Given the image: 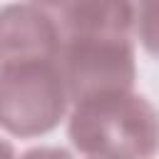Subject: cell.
I'll return each mask as SVG.
<instances>
[{
	"label": "cell",
	"instance_id": "1",
	"mask_svg": "<svg viewBox=\"0 0 159 159\" xmlns=\"http://www.w3.org/2000/svg\"><path fill=\"white\" fill-rule=\"evenodd\" d=\"M67 134L87 159H154L159 109L134 89L97 94L75 104Z\"/></svg>",
	"mask_w": 159,
	"mask_h": 159
},
{
	"label": "cell",
	"instance_id": "2",
	"mask_svg": "<svg viewBox=\"0 0 159 159\" xmlns=\"http://www.w3.org/2000/svg\"><path fill=\"white\" fill-rule=\"evenodd\" d=\"M70 104L57 60L0 65V129L12 137L52 132Z\"/></svg>",
	"mask_w": 159,
	"mask_h": 159
},
{
	"label": "cell",
	"instance_id": "3",
	"mask_svg": "<svg viewBox=\"0 0 159 159\" xmlns=\"http://www.w3.org/2000/svg\"><path fill=\"white\" fill-rule=\"evenodd\" d=\"M70 102H82L107 92L134 89L137 62L129 37L67 35L57 55Z\"/></svg>",
	"mask_w": 159,
	"mask_h": 159
},
{
	"label": "cell",
	"instance_id": "4",
	"mask_svg": "<svg viewBox=\"0 0 159 159\" xmlns=\"http://www.w3.org/2000/svg\"><path fill=\"white\" fill-rule=\"evenodd\" d=\"M60 47V22L42 5L15 2L0 10V65L57 60Z\"/></svg>",
	"mask_w": 159,
	"mask_h": 159
},
{
	"label": "cell",
	"instance_id": "5",
	"mask_svg": "<svg viewBox=\"0 0 159 159\" xmlns=\"http://www.w3.org/2000/svg\"><path fill=\"white\" fill-rule=\"evenodd\" d=\"M60 30L67 35L129 37L134 30V0H65L60 5Z\"/></svg>",
	"mask_w": 159,
	"mask_h": 159
},
{
	"label": "cell",
	"instance_id": "6",
	"mask_svg": "<svg viewBox=\"0 0 159 159\" xmlns=\"http://www.w3.org/2000/svg\"><path fill=\"white\" fill-rule=\"evenodd\" d=\"M134 30L144 50L159 60V0H134Z\"/></svg>",
	"mask_w": 159,
	"mask_h": 159
},
{
	"label": "cell",
	"instance_id": "7",
	"mask_svg": "<svg viewBox=\"0 0 159 159\" xmlns=\"http://www.w3.org/2000/svg\"><path fill=\"white\" fill-rule=\"evenodd\" d=\"M20 159H75L70 152L65 149H52V147H40V149H30L25 152Z\"/></svg>",
	"mask_w": 159,
	"mask_h": 159
},
{
	"label": "cell",
	"instance_id": "8",
	"mask_svg": "<svg viewBox=\"0 0 159 159\" xmlns=\"http://www.w3.org/2000/svg\"><path fill=\"white\" fill-rule=\"evenodd\" d=\"M0 159H15V152H12V144L7 139L0 137Z\"/></svg>",
	"mask_w": 159,
	"mask_h": 159
},
{
	"label": "cell",
	"instance_id": "9",
	"mask_svg": "<svg viewBox=\"0 0 159 159\" xmlns=\"http://www.w3.org/2000/svg\"><path fill=\"white\" fill-rule=\"evenodd\" d=\"M27 2H35V5H42V7H50V5H62L65 0H27Z\"/></svg>",
	"mask_w": 159,
	"mask_h": 159
}]
</instances>
